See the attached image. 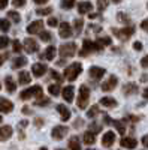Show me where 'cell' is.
Wrapping results in <instances>:
<instances>
[{"label":"cell","mask_w":148,"mask_h":150,"mask_svg":"<svg viewBox=\"0 0 148 150\" xmlns=\"http://www.w3.org/2000/svg\"><path fill=\"white\" fill-rule=\"evenodd\" d=\"M46 71H48V68L43 63H34L32 66V74L34 75V77H43V75L46 74Z\"/></svg>","instance_id":"obj_15"},{"label":"cell","mask_w":148,"mask_h":150,"mask_svg":"<svg viewBox=\"0 0 148 150\" xmlns=\"http://www.w3.org/2000/svg\"><path fill=\"white\" fill-rule=\"evenodd\" d=\"M12 5L14 8H22L26 6V0H12Z\"/></svg>","instance_id":"obj_46"},{"label":"cell","mask_w":148,"mask_h":150,"mask_svg":"<svg viewBox=\"0 0 148 150\" xmlns=\"http://www.w3.org/2000/svg\"><path fill=\"white\" fill-rule=\"evenodd\" d=\"M88 74H90V78H93V80H100L103 75L106 74V71H105L103 68H99V66H91L90 71H88Z\"/></svg>","instance_id":"obj_17"},{"label":"cell","mask_w":148,"mask_h":150,"mask_svg":"<svg viewBox=\"0 0 148 150\" xmlns=\"http://www.w3.org/2000/svg\"><path fill=\"white\" fill-rule=\"evenodd\" d=\"M51 75H53V78H54V80H57L58 83H60V81H63V77H61V75H60L58 72H55V71H51Z\"/></svg>","instance_id":"obj_47"},{"label":"cell","mask_w":148,"mask_h":150,"mask_svg":"<svg viewBox=\"0 0 148 150\" xmlns=\"http://www.w3.org/2000/svg\"><path fill=\"white\" fill-rule=\"evenodd\" d=\"M90 102V89L88 86L85 84H81L79 86V95H78V99H76V104H78V108L79 110H85Z\"/></svg>","instance_id":"obj_2"},{"label":"cell","mask_w":148,"mask_h":150,"mask_svg":"<svg viewBox=\"0 0 148 150\" xmlns=\"http://www.w3.org/2000/svg\"><path fill=\"white\" fill-rule=\"evenodd\" d=\"M5 59H6V54H5V56H2V54H0V66L3 65V62H5Z\"/></svg>","instance_id":"obj_59"},{"label":"cell","mask_w":148,"mask_h":150,"mask_svg":"<svg viewBox=\"0 0 148 150\" xmlns=\"http://www.w3.org/2000/svg\"><path fill=\"white\" fill-rule=\"evenodd\" d=\"M93 9V5L90 2H79L78 3V12L81 15H85V14H90Z\"/></svg>","instance_id":"obj_24"},{"label":"cell","mask_w":148,"mask_h":150,"mask_svg":"<svg viewBox=\"0 0 148 150\" xmlns=\"http://www.w3.org/2000/svg\"><path fill=\"white\" fill-rule=\"evenodd\" d=\"M81 72H82V65L79 63V62H75V63L69 65V66L65 69V78H66L67 81H75V80L79 77Z\"/></svg>","instance_id":"obj_3"},{"label":"cell","mask_w":148,"mask_h":150,"mask_svg":"<svg viewBox=\"0 0 148 150\" xmlns=\"http://www.w3.org/2000/svg\"><path fill=\"white\" fill-rule=\"evenodd\" d=\"M58 53H60V56H63V57H72V56H75V53H76V45L73 42L63 44V45H60Z\"/></svg>","instance_id":"obj_6"},{"label":"cell","mask_w":148,"mask_h":150,"mask_svg":"<svg viewBox=\"0 0 148 150\" xmlns=\"http://www.w3.org/2000/svg\"><path fill=\"white\" fill-rule=\"evenodd\" d=\"M90 18L91 20H96V18H100V15H99V14H90Z\"/></svg>","instance_id":"obj_58"},{"label":"cell","mask_w":148,"mask_h":150,"mask_svg":"<svg viewBox=\"0 0 148 150\" xmlns=\"http://www.w3.org/2000/svg\"><path fill=\"white\" fill-rule=\"evenodd\" d=\"M22 112H32V111H30L29 107H24V108H22Z\"/></svg>","instance_id":"obj_60"},{"label":"cell","mask_w":148,"mask_h":150,"mask_svg":"<svg viewBox=\"0 0 148 150\" xmlns=\"http://www.w3.org/2000/svg\"><path fill=\"white\" fill-rule=\"evenodd\" d=\"M69 132V128L67 126H63V125H58V126H54L53 131H51V137L54 140H63L65 137L67 135Z\"/></svg>","instance_id":"obj_7"},{"label":"cell","mask_w":148,"mask_h":150,"mask_svg":"<svg viewBox=\"0 0 148 150\" xmlns=\"http://www.w3.org/2000/svg\"><path fill=\"white\" fill-rule=\"evenodd\" d=\"M48 92L51 96H58L60 92H61V87H60V84H51L48 87Z\"/></svg>","instance_id":"obj_32"},{"label":"cell","mask_w":148,"mask_h":150,"mask_svg":"<svg viewBox=\"0 0 148 150\" xmlns=\"http://www.w3.org/2000/svg\"><path fill=\"white\" fill-rule=\"evenodd\" d=\"M57 111H58V114H60V119L63 120V122H67L69 119H70V111H69V108L66 107V105H63V104H58L57 105Z\"/></svg>","instance_id":"obj_21"},{"label":"cell","mask_w":148,"mask_h":150,"mask_svg":"<svg viewBox=\"0 0 148 150\" xmlns=\"http://www.w3.org/2000/svg\"><path fill=\"white\" fill-rule=\"evenodd\" d=\"M94 135H96V134L91 132V131H85L84 135H82V141L87 144V146H93V144L96 143V137H94Z\"/></svg>","instance_id":"obj_25"},{"label":"cell","mask_w":148,"mask_h":150,"mask_svg":"<svg viewBox=\"0 0 148 150\" xmlns=\"http://www.w3.org/2000/svg\"><path fill=\"white\" fill-rule=\"evenodd\" d=\"M73 95H75V87L73 86H66L61 89V96L66 102H72L73 101Z\"/></svg>","instance_id":"obj_14"},{"label":"cell","mask_w":148,"mask_h":150,"mask_svg":"<svg viewBox=\"0 0 148 150\" xmlns=\"http://www.w3.org/2000/svg\"><path fill=\"white\" fill-rule=\"evenodd\" d=\"M123 93L126 96H132V95H136L138 93V84L135 83H127L123 86Z\"/></svg>","instance_id":"obj_22"},{"label":"cell","mask_w":148,"mask_h":150,"mask_svg":"<svg viewBox=\"0 0 148 150\" xmlns=\"http://www.w3.org/2000/svg\"><path fill=\"white\" fill-rule=\"evenodd\" d=\"M67 147H69V149H75V150H79V149L82 147V144H81V141H79V138H78V137H72V138L69 140V143H67Z\"/></svg>","instance_id":"obj_29"},{"label":"cell","mask_w":148,"mask_h":150,"mask_svg":"<svg viewBox=\"0 0 148 150\" xmlns=\"http://www.w3.org/2000/svg\"><path fill=\"white\" fill-rule=\"evenodd\" d=\"M141 66H142V68H148V54L141 59Z\"/></svg>","instance_id":"obj_49"},{"label":"cell","mask_w":148,"mask_h":150,"mask_svg":"<svg viewBox=\"0 0 148 150\" xmlns=\"http://www.w3.org/2000/svg\"><path fill=\"white\" fill-rule=\"evenodd\" d=\"M112 2H114V3H120V2H121V0H112Z\"/></svg>","instance_id":"obj_61"},{"label":"cell","mask_w":148,"mask_h":150,"mask_svg":"<svg viewBox=\"0 0 148 150\" xmlns=\"http://www.w3.org/2000/svg\"><path fill=\"white\" fill-rule=\"evenodd\" d=\"M8 18L12 20L14 23H20V21H21V15L18 14L17 11H9V12H8Z\"/></svg>","instance_id":"obj_36"},{"label":"cell","mask_w":148,"mask_h":150,"mask_svg":"<svg viewBox=\"0 0 148 150\" xmlns=\"http://www.w3.org/2000/svg\"><path fill=\"white\" fill-rule=\"evenodd\" d=\"M34 125H36L38 128H41L42 125H43V120H42V119H34Z\"/></svg>","instance_id":"obj_52"},{"label":"cell","mask_w":148,"mask_h":150,"mask_svg":"<svg viewBox=\"0 0 148 150\" xmlns=\"http://www.w3.org/2000/svg\"><path fill=\"white\" fill-rule=\"evenodd\" d=\"M12 134H14V129H12L9 125H3V126H0V141H6L9 140Z\"/></svg>","instance_id":"obj_16"},{"label":"cell","mask_w":148,"mask_h":150,"mask_svg":"<svg viewBox=\"0 0 148 150\" xmlns=\"http://www.w3.org/2000/svg\"><path fill=\"white\" fill-rule=\"evenodd\" d=\"M141 81H142V83H148V75H145V74H144L142 77H141Z\"/></svg>","instance_id":"obj_57"},{"label":"cell","mask_w":148,"mask_h":150,"mask_svg":"<svg viewBox=\"0 0 148 150\" xmlns=\"http://www.w3.org/2000/svg\"><path fill=\"white\" fill-rule=\"evenodd\" d=\"M58 35L60 38H63V39H67L73 35V30H72V26L69 23H61L58 24Z\"/></svg>","instance_id":"obj_9"},{"label":"cell","mask_w":148,"mask_h":150,"mask_svg":"<svg viewBox=\"0 0 148 150\" xmlns=\"http://www.w3.org/2000/svg\"><path fill=\"white\" fill-rule=\"evenodd\" d=\"M5 87H6V90L9 93H14L17 90V83L14 81V78H12V77H6L5 78Z\"/></svg>","instance_id":"obj_28"},{"label":"cell","mask_w":148,"mask_h":150,"mask_svg":"<svg viewBox=\"0 0 148 150\" xmlns=\"http://www.w3.org/2000/svg\"><path fill=\"white\" fill-rule=\"evenodd\" d=\"M0 123H2V116H0Z\"/></svg>","instance_id":"obj_62"},{"label":"cell","mask_w":148,"mask_h":150,"mask_svg":"<svg viewBox=\"0 0 148 150\" xmlns=\"http://www.w3.org/2000/svg\"><path fill=\"white\" fill-rule=\"evenodd\" d=\"M27 65V57L24 56H18L14 59V62H12V68L14 69H20V68H24Z\"/></svg>","instance_id":"obj_26"},{"label":"cell","mask_w":148,"mask_h":150,"mask_svg":"<svg viewBox=\"0 0 148 150\" xmlns=\"http://www.w3.org/2000/svg\"><path fill=\"white\" fill-rule=\"evenodd\" d=\"M141 29H142L144 32H147V33H148V18H145V20L141 23Z\"/></svg>","instance_id":"obj_48"},{"label":"cell","mask_w":148,"mask_h":150,"mask_svg":"<svg viewBox=\"0 0 148 150\" xmlns=\"http://www.w3.org/2000/svg\"><path fill=\"white\" fill-rule=\"evenodd\" d=\"M32 81V75L27 72V71H21L20 74H18V83L21 84V86H26V84H29Z\"/></svg>","instance_id":"obj_27"},{"label":"cell","mask_w":148,"mask_h":150,"mask_svg":"<svg viewBox=\"0 0 148 150\" xmlns=\"http://www.w3.org/2000/svg\"><path fill=\"white\" fill-rule=\"evenodd\" d=\"M126 120H127V122H138L139 119H138V117H132V116H127V117H126Z\"/></svg>","instance_id":"obj_55"},{"label":"cell","mask_w":148,"mask_h":150,"mask_svg":"<svg viewBox=\"0 0 148 150\" xmlns=\"http://www.w3.org/2000/svg\"><path fill=\"white\" fill-rule=\"evenodd\" d=\"M99 104H100L102 107H105V108H115L117 107V101H115L114 98H111V96L102 98L100 101H99Z\"/></svg>","instance_id":"obj_23"},{"label":"cell","mask_w":148,"mask_h":150,"mask_svg":"<svg viewBox=\"0 0 148 150\" xmlns=\"http://www.w3.org/2000/svg\"><path fill=\"white\" fill-rule=\"evenodd\" d=\"M8 2L9 0H0V9H5L8 6Z\"/></svg>","instance_id":"obj_53"},{"label":"cell","mask_w":148,"mask_h":150,"mask_svg":"<svg viewBox=\"0 0 148 150\" xmlns=\"http://www.w3.org/2000/svg\"><path fill=\"white\" fill-rule=\"evenodd\" d=\"M103 50V47L99 44L97 41H90V39H84L82 42V48H81V51H79V56L81 57H87L88 54L91 53H100Z\"/></svg>","instance_id":"obj_1"},{"label":"cell","mask_w":148,"mask_h":150,"mask_svg":"<svg viewBox=\"0 0 148 150\" xmlns=\"http://www.w3.org/2000/svg\"><path fill=\"white\" fill-rule=\"evenodd\" d=\"M46 23H48L49 27H57V26H58V20H57L55 17H49Z\"/></svg>","instance_id":"obj_45"},{"label":"cell","mask_w":148,"mask_h":150,"mask_svg":"<svg viewBox=\"0 0 148 150\" xmlns=\"http://www.w3.org/2000/svg\"><path fill=\"white\" fill-rule=\"evenodd\" d=\"M147 8H148V5H147Z\"/></svg>","instance_id":"obj_64"},{"label":"cell","mask_w":148,"mask_h":150,"mask_svg":"<svg viewBox=\"0 0 148 150\" xmlns=\"http://www.w3.org/2000/svg\"><path fill=\"white\" fill-rule=\"evenodd\" d=\"M118 84V78L115 75H109V78L102 84V92H112Z\"/></svg>","instance_id":"obj_10"},{"label":"cell","mask_w":148,"mask_h":150,"mask_svg":"<svg viewBox=\"0 0 148 150\" xmlns=\"http://www.w3.org/2000/svg\"><path fill=\"white\" fill-rule=\"evenodd\" d=\"M142 96H144V99H147V101H148V87H147V89L142 92Z\"/></svg>","instance_id":"obj_56"},{"label":"cell","mask_w":148,"mask_h":150,"mask_svg":"<svg viewBox=\"0 0 148 150\" xmlns=\"http://www.w3.org/2000/svg\"><path fill=\"white\" fill-rule=\"evenodd\" d=\"M103 122H105L106 125H111V126H114L121 135L126 132V125L123 123L121 120H112V119H109L108 116H103Z\"/></svg>","instance_id":"obj_8"},{"label":"cell","mask_w":148,"mask_h":150,"mask_svg":"<svg viewBox=\"0 0 148 150\" xmlns=\"http://www.w3.org/2000/svg\"><path fill=\"white\" fill-rule=\"evenodd\" d=\"M112 33L120 41H129L130 36L135 35V26L132 24V26H126L123 29H112Z\"/></svg>","instance_id":"obj_4"},{"label":"cell","mask_w":148,"mask_h":150,"mask_svg":"<svg viewBox=\"0 0 148 150\" xmlns=\"http://www.w3.org/2000/svg\"><path fill=\"white\" fill-rule=\"evenodd\" d=\"M11 29V21L6 18H0V32H8Z\"/></svg>","instance_id":"obj_34"},{"label":"cell","mask_w":148,"mask_h":150,"mask_svg":"<svg viewBox=\"0 0 148 150\" xmlns=\"http://www.w3.org/2000/svg\"><path fill=\"white\" fill-rule=\"evenodd\" d=\"M42 95V87L41 86H32V87H29V89H26V90H22L21 93H20V98L22 99V101H27V99H30V98H39Z\"/></svg>","instance_id":"obj_5"},{"label":"cell","mask_w":148,"mask_h":150,"mask_svg":"<svg viewBox=\"0 0 148 150\" xmlns=\"http://www.w3.org/2000/svg\"><path fill=\"white\" fill-rule=\"evenodd\" d=\"M33 2H34L36 5H45V3L49 2V0H33Z\"/></svg>","instance_id":"obj_54"},{"label":"cell","mask_w":148,"mask_h":150,"mask_svg":"<svg viewBox=\"0 0 148 150\" xmlns=\"http://www.w3.org/2000/svg\"><path fill=\"white\" fill-rule=\"evenodd\" d=\"M82 27H84V21L81 18H76V20H73V29H75V33L79 35L82 32Z\"/></svg>","instance_id":"obj_33"},{"label":"cell","mask_w":148,"mask_h":150,"mask_svg":"<svg viewBox=\"0 0 148 150\" xmlns=\"http://www.w3.org/2000/svg\"><path fill=\"white\" fill-rule=\"evenodd\" d=\"M141 143H142V146H144V147H147V149H148V134L142 137V140H141Z\"/></svg>","instance_id":"obj_50"},{"label":"cell","mask_w":148,"mask_h":150,"mask_svg":"<svg viewBox=\"0 0 148 150\" xmlns=\"http://www.w3.org/2000/svg\"><path fill=\"white\" fill-rule=\"evenodd\" d=\"M120 146L124 149H135L138 146V141L133 138V137H124V138L120 140Z\"/></svg>","instance_id":"obj_18"},{"label":"cell","mask_w":148,"mask_h":150,"mask_svg":"<svg viewBox=\"0 0 148 150\" xmlns=\"http://www.w3.org/2000/svg\"><path fill=\"white\" fill-rule=\"evenodd\" d=\"M42 30H43V23L41 20H36L27 26V33H30V35H38Z\"/></svg>","instance_id":"obj_12"},{"label":"cell","mask_w":148,"mask_h":150,"mask_svg":"<svg viewBox=\"0 0 148 150\" xmlns=\"http://www.w3.org/2000/svg\"><path fill=\"white\" fill-rule=\"evenodd\" d=\"M55 53H57L55 47H54V45H49V47L45 48V51L41 54V59H45V60H49V62H51V60H54Z\"/></svg>","instance_id":"obj_20"},{"label":"cell","mask_w":148,"mask_h":150,"mask_svg":"<svg viewBox=\"0 0 148 150\" xmlns=\"http://www.w3.org/2000/svg\"><path fill=\"white\" fill-rule=\"evenodd\" d=\"M114 143H115V134H114L112 131L105 132L103 137H102V146L108 149V147H112Z\"/></svg>","instance_id":"obj_13"},{"label":"cell","mask_w":148,"mask_h":150,"mask_svg":"<svg viewBox=\"0 0 148 150\" xmlns=\"http://www.w3.org/2000/svg\"><path fill=\"white\" fill-rule=\"evenodd\" d=\"M39 36H41V39L42 41H45V42H48V41H51V32H45V30H42L41 33H39Z\"/></svg>","instance_id":"obj_42"},{"label":"cell","mask_w":148,"mask_h":150,"mask_svg":"<svg viewBox=\"0 0 148 150\" xmlns=\"http://www.w3.org/2000/svg\"><path fill=\"white\" fill-rule=\"evenodd\" d=\"M108 3H109V0H97V3H96L97 11H99V12H103V11L108 8Z\"/></svg>","instance_id":"obj_37"},{"label":"cell","mask_w":148,"mask_h":150,"mask_svg":"<svg viewBox=\"0 0 148 150\" xmlns=\"http://www.w3.org/2000/svg\"><path fill=\"white\" fill-rule=\"evenodd\" d=\"M49 104H51L49 98H46V96H43V95H41L39 98H36V105H38V107H46V105H49Z\"/></svg>","instance_id":"obj_31"},{"label":"cell","mask_w":148,"mask_h":150,"mask_svg":"<svg viewBox=\"0 0 148 150\" xmlns=\"http://www.w3.org/2000/svg\"><path fill=\"white\" fill-rule=\"evenodd\" d=\"M97 42L100 44L102 47H108V45H111V44H112V39H111L109 36H103V38H99V39H97Z\"/></svg>","instance_id":"obj_39"},{"label":"cell","mask_w":148,"mask_h":150,"mask_svg":"<svg viewBox=\"0 0 148 150\" xmlns=\"http://www.w3.org/2000/svg\"><path fill=\"white\" fill-rule=\"evenodd\" d=\"M76 0H61V8L63 9H72L75 6Z\"/></svg>","instance_id":"obj_38"},{"label":"cell","mask_w":148,"mask_h":150,"mask_svg":"<svg viewBox=\"0 0 148 150\" xmlns=\"http://www.w3.org/2000/svg\"><path fill=\"white\" fill-rule=\"evenodd\" d=\"M117 20H118L120 23H124L126 26H132L130 17H129L127 14H124V12H118V14H117Z\"/></svg>","instance_id":"obj_30"},{"label":"cell","mask_w":148,"mask_h":150,"mask_svg":"<svg viewBox=\"0 0 148 150\" xmlns=\"http://www.w3.org/2000/svg\"><path fill=\"white\" fill-rule=\"evenodd\" d=\"M12 110H14V104L9 99L0 96V112H11Z\"/></svg>","instance_id":"obj_19"},{"label":"cell","mask_w":148,"mask_h":150,"mask_svg":"<svg viewBox=\"0 0 148 150\" xmlns=\"http://www.w3.org/2000/svg\"><path fill=\"white\" fill-rule=\"evenodd\" d=\"M99 112H100V110H99V105H93V107L87 111V117H88V119H94Z\"/></svg>","instance_id":"obj_35"},{"label":"cell","mask_w":148,"mask_h":150,"mask_svg":"<svg viewBox=\"0 0 148 150\" xmlns=\"http://www.w3.org/2000/svg\"><path fill=\"white\" fill-rule=\"evenodd\" d=\"M53 12V8H39L36 9V14L38 15H49Z\"/></svg>","instance_id":"obj_40"},{"label":"cell","mask_w":148,"mask_h":150,"mask_svg":"<svg viewBox=\"0 0 148 150\" xmlns=\"http://www.w3.org/2000/svg\"><path fill=\"white\" fill-rule=\"evenodd\" d=\"M22 47H24V50H26V53H29V54H33L39 50V44L34 39H32V38H27V39L24 41Z\"/></svg>","instance_id":"obj_11"},{"label":"cell","mask_w":148,"mask_h":150,"mask_svg":"<svg viewBox=\"0 0 148 150\" xmlns=\"http://www.w3.org/2000/svg\"><path fill=\"white\" fill-rule=\"evenodd\" d=\"M9 44H11V41L8 36H0V50H5Z\"/></svg>","instance_id":"obj_41"},{"label":"cell","mask_w":148,"mask_h":150,"mask_svg":"<svg viewBox=\"0 0 148 150\" xmlns=\"http://www.w3.org/2000/svg\"><path fill=\"white\" fill-rule=\"evenodd\" d=\"M133 48L136 50V51H141V50H142V44H141L139 41H136V42H133Z\"/></svg>","instance_id":"obj_51"},{"label":"cell","mask_w":148,"mask_h":150,"mask_svg":"<svg viewBox=\"0 0 148 150\" xmlns=\"http://www.w3.org/2000/svg\"><path fill=\"white\" fill-rule=\"evenodd\" d=\"M12 48H14V51H15V53H21V50H22L24 47L21 45V42H20L18 39H15L14 42H12Z\"/></svg>","instance_id":"obj_44"},{"label":"cell","mask_w":148,"mask_h":150,"mask_svg":"<svg viewBox=\"0 0 148 150\" xmlns=\"http://www.w3.org/2000/svg\"><path fill=\"white\" fill-rule=\"evenodd\" d=\"M90 131L91 132H94V134H99V132H102V126L99 123H90Z\"/></svg>","instance_id":"obj_43"},{"label":"cell","mask_w":148,"mask_h":150,"mask_svg":"<svg viewBox=\"0 0 148 150\" xmlns=\"http://www.w3.org/2000/svg\"><path fill=\"white\" fill-rule=\"evenodd\" d=\"M0 89H2V83H0Z\"/></svg>","instance_id":"obj_63"}]
</instances>
